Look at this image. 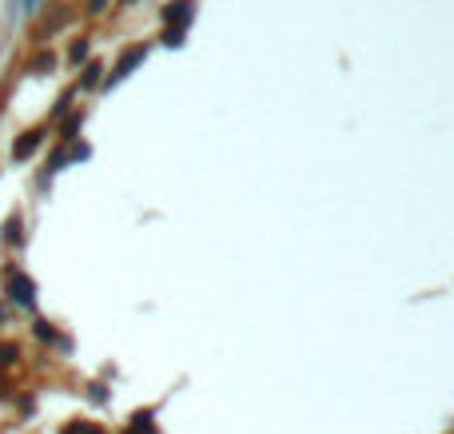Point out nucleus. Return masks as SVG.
<instances>
[{
    "label": "nucleus",
    "mask_w": 454,
    "mask_h": 434,
    "mask_svg": "<svg viewBox=\"0 0 454 434\" xmlns=\"http://www.w3.org/2000/svg\"><path fill=\"white\" fill-rule=\"evenodd\" d=\"M12 299H21V303H32V283L16 275V279H12Z\"/></svg>",
    "instance_id": "nucleus-3"
},
{
    "label": "nucleus",
    "mask_w": 454,
    "mask_h": 434,
    "mask_svg": "<svg viewBox=\"0 0 454 434\" xmlns=\"http://www.w3.org/2000/svg\"><path fill=\"white\" fill-rule=\"evenodd\" d=\"M144 56H148V48H131V52H128V56H124V60H120V64H116V72H112V80H124V76H128V72H131V68H136V64H140V60H144Z\"/></svg>",
    "instance_id": "nucleus-2"
},
{
    "label": "nucleus",
    "mask_w": 454,
    "mask_h": 434,
    "mask_svg": "<svg viewBox=\"0 0 454 434\" xmlns=\"http://www.w3.org/2000/svg\"><path fill=\"white\" fill-rule=\"evenodd\" d=\"M36 140H40V136H36V131H28V136H24V140L16 143V156H21V160H24V156H28L32 148H36Z\"/></svg>",
    "instance_id": "nucleus-4"
},
{
    "label": "nucleus",
    "mask_w": 454,
    "mask_h": 434,
    "mask_svg": "<svg viewBox=\"0 0 454 434\" xmlns=\"http://www.w3.org/2000/svg\"><path fill=\"white\" fill-rule=\"evenodd\" d=\"M163 21L172 24V21H180V28L188 21H192V0H172V4H168V12H163Z\"/></svg>",
    "instance_id": "nucleus-1"
},
{
    "label": "nucleus",
    "mask_w": 454,
    "mask_h": 434,
    "mask_svg": "<svg viewBox=\"0 0 454 434\" xmlns=\"http://www.w3.org/2000/svg\"><path fill=\"white\" fill-rule=\"evenodd\" d=\"M96 80H100V64H92L88 76H84V84H96Z\"/></svg>",
    "instance_id": "nucleus-5"
},
{
    "label": "nucleus",
    "mask_w": 454,
    "mask_h": 434,
    "mask_svg": "<svg viewBox=\"0 0 454 434\" xmlns=\"http://www.w3.org/2000/svg\"><path fill=\"white\" fill-rule=\"evenodd\" d=\"M36 4H40V0H24V9H28V12H32V9H36Z\"/></svg>",
    "instance_id": "nucleus-6"
}]
</instances>
